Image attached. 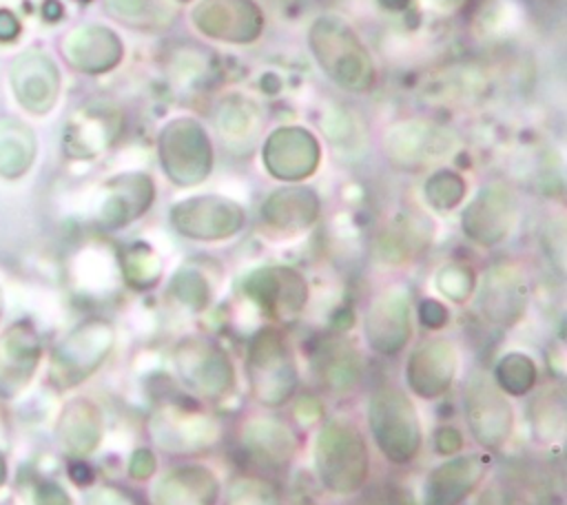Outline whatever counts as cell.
Instances as JSON below:
<instances>
[{"mask_svg":"<svg viewBox=\"0 0 567 505\" xmlns=\"http://www.w3.org/2000/svg\"><path fill=\"white\" fill-rule=\"evenodd\" d=\"M171 295H173L177 301H182V303H186V306L199 310V308H204V306L208 303V295H210V292H208L206 279H204L197 270L184 268V270H179V272L173 277V281H171Z\"/></svg>","mask_w":567,"mask_h":505,"instance_id":"cell-37","label":"cell"},{"mask_svg":"<svg viewBox=\"0 0 567 505\" xmlns=\"http://www.w3.org/2000/svg\"><path fill=\"white\" fill-rule=\"evenodd\" d=\"M171 224L188 239L219 241L241 230L244 208L221 195H197L171 208Z\"/></svg>","mask_w":567,"mask_h":505,"instance_id":"cell-8","label":"cell"},{"mask_svg":"<svg viewBox=\"0 0 567 505\" xmlns=\"http://www.w3.org/2000/svg\"><path fill=\"white\" fill-rule=\"evenodd\" d=\"M217 476L204 465H179L164 472L151 487L153 505H215Z\"/></svg>","mask_w":567,"mask_h":505,"instance_id":"cell-21","label":"cell"},{"mask_svg":"<svg viewBox=\"0 0 567 505\" xmlns=\"http://www.w3.org/2000/svg\"><path fill=\"white\" fill-rule=\"evenodd\" d=\"M514 221L516 197L501 182L483 186L461 217L463 233L481 246H496L498 241H503L512 230Z\"/></svg>","mask_w":567,"mask_h":505,"instance_id":"cell-11","label":"cell"},{"mask_svg":"<svg viewBox=\"0 0 567 505\" xmlns=\"http://www.w3.org/2000/svg\"><path fill=\"white\" fill-rule=\"evenodd\" d=\"M109 11L128 24L142 27L148 18H153V4L151 0H106Z\"/></svg>","mask_w":567,"mask_h":505,"instance_id":"cell-38","label":"cell"},{"mask_svg":"<svg viewBox=\"0 0 567 505\" xmlns=\"http://www.w3.org/2000/svg\"><path fill=\"white\" fill-rule=\"evenodd\" d=\"M244 292L275 321L299 317L308 301V284L303 275L290 266H264L252 270L244 281Z\"/></svg>","mask_w":567,"mask_h":505,"instance_id":"cell-9","label":"cell"},{"mask_svg":"<svg viewBox=\"0 0 567 505\" xmlns=\"http://www.w3.org/2000/svg\"><path fill=\"white\" fill-rule=\"evenodd\" d=\"M279 494L270 481L257 474L237 476L228 489V505H277Z\"/></svg>","mask_w":567,"mask_h":505,"instance_id":"cell-34","label":"cell"},{"mask_svg":"<svg viewBox=\"0 0 567 505\" xmlns=\"http://www.w3.org/2000/svg\"><path fill=\"white\" fill-rule=\"evenodd\" d=\"M20 31V22L16 20V16L11 11H0V40L7 42V40H13Z\"/></svg>","mask_w":567,"mask_h":505,"instance_id":"cell-42","label":"cell"},{"mask_svg":"<svg viewBox=\"0 0 567 505\" xmlns=\"http://www.w3.org/2000/svg\"><path fill=\"white\" fill-rule=\"evenodd\" d=\"M509 505H527V503H509Z\"/></svg>","mask_w":567,"mask_h":505,"instance_id":"cell-45","label":"cell"},{"mask_svg":"<svg viewBox=\"0 0 567 505\" xmlns=\"http://www.w3.org/2000/svg\"><path fill=\"white\" fill-rule=\"evenodd\" d=\"M408 2H410V0H381V4H383L385 9H403Z\"/></svg>","mask_w":567,"mask_h":505,"instance_id":"cell-44","label":"cell"},{"mask_svg":"<svg viewBox=\"0 0 567 505\" xmlns=\"http://www.w3.org/2000/svg\"><path fill=\"white\" fill-rule=\"evenodd\" d=\"M461 445H463V439H461L458 430H454V427H443L436 434V450L441 454H454L461 450Z\"/></svg>","mask_w":567,"mask_h":505,"instance_id":"cell-41","label":"cell"},{"mask_svg":"<svg viewBox=\"0 0 567 505\" xmlns=\"http://www.w3.org/2000/svg\"><path fill=\"white\" fill-rule=\"evenodd\" d=\"M436 288L443 297H447L450 301H465L470 299V295L476 288V277L474 272L463 266V264H447L439 270L436 275Z\"/></svg>","mask_w":567,"mask_h":505,"instance_id":"cell-36","label":"cell"},{"mask_svg":"<svg viewBox=\"0 0 567 505\" xmlns=\"http://www.w3.org/2000/svg\"><path fill=\"white\" fill-rule=\"evenodd\" d=\"M310 49L321 71L346 91H368L374 64L357 33L339 18L323 16L310 29Z\"/></svg>","mask_w":567,"mask_h":505,"instance_id":"cell-4","label":"cell"},{"mask_svg":"<svg viewBox=\"0 0 567 505\" xmlns=\"http://www.w3.org/2000/svg\"><path fill=\"white\" fill-rule=\"evenodd\" d=\"M33 135L27 126L9 120L0 124V173L4 177L22 175L33 159Z\"/></svg>","mask_w":567,"mask_h":505,"instance_id":"cell-29","label":"cell"},{"mask_svg":"<svg viewBox=\"0 0 567 505\" xmlns=\"http://www.w3.org/2000/svg\"><path fill=\"white\" fill-rule=\"evenodd\" d=\"M239 445L250 465L266 472H279L292 463L299 441L295 430L281 419L252 416L239 432Z\"/></svg>","mask_w":567,"mask_h":505,"instance_id":"cell-17","label":"cell"},{"mask_svg":"<svg viewBox=\"0 0 567 505\" xmlns=\"http://www.w3.org/2000/svg\"><path fill=\"white\" fill-rule=\"evenodd\" d=\"M315 372L319 383L334 392L346 394L363 379V359L359 350L346 339H323L315 352Z\"/></svg>","mask_w":567,"mask_h":505,"instance_id":"cell-26","label":"cell"},{"mask_svg":"<svg viewBox=\"0 0 567 505\" xmlns=\"http://www.w3.org/2000/svg\"><path fill=\"white\" fill-rule=\"evenodd\" d=\"M122 268H124L128 284H133L137 288H148L159 279L162 261L146 244H133L124 252Z\"/></svg>","mask_w":567,"mask_h":505,"instance_id":"cell-32","label":"cell"},{"mask_svg":"<svg viewBox=\"0 0 567 505\" xmlns=\"http://www.w3.org/2000/svg\"><path fill=\"white\" fill-rule=\"evenodd\" d=\"M425 199L436 210H452L465 195V179L454 171H436L423 186Z\"/></svg>","mask_w":567,"mask_h":505,"instance_id":"cell-33","label":"cell"},{"mask_svg":"<svg viewBox=\"0 0 567 505\" xmlns=\"http://www.w3.org/2000/svg\"><path fill=\"white\" fill-rule=\"evenodd\" d=\"M266 171L284 182H299L310 177L321 159L317 137L301 126H281L272 131L264 144Z\"/></svg>","mask_w":567,"mask_h":505,"instance_id":"cell-14","label":"cell"},{"mask_svg":"<svg viewBox=\"0 0 567 505\" xmlns=\"http://www.w3.org/2000/svg\"><path fill=\"white\" fill-rule=\"evenodd\" d=\"M363 330L374 352L385 357L399 354L412 334L408 292L399 286L379 292L368 306Z\"/></svg>","mask_w":567,"mask_h":505,"instance_id":"cell-13","label":"cell"},{"mask_svg":"<svg viewBox=\"0 0 567 505\" xmlns=\"http://www.w3.org/2000/svg\"><path fill=\"white\" fill-rule=\"evenodd\" d=\"M179 383L197 399L219 401L235 385V370L228 354L213 341L184 339L173 354Z\"/></svg>","mask_w":567,"mask_h":505,"instance_id":"cell-7","label":"cell"},{"mask_svg":"<svg viewBox=\"0 0 567 505\" xmlns=\"http://www.w3.org/2000/svg\"><path fill=\"white\" fill-rule=\"evenodd\" d=\"M122 131V113L106 102H91L75 111L66 124L64 144L75 157L102 153Z\"/></svg>","mask_w":567,"mask_h":505,"instance_id":"cell-20","label":"cell"},{"mask_svg":"<svg viewBox=\"0 0 567 505\" xmlns=\"http://www.w3.org/2000/svg\"><path fill=\"white\" fill-rule=\"evenodd\" d=\"M155 186L146 173L117 175L106 186V199L100 210V221L109 228H120L137 219L153 204Z\"/></svg>","mask_w":567,"mask_h":505,"instance_id":"cell-24","label":"cell"},{"mask_svg":"<svg viewBox=\"0 0 567 505\" xmlns=\"http://www.w3.org/2000/svg\"><path fill=\"white\" fill-rule=\"evenodd\" d=\"M487 461L478 454L452 456L436 467L423 481V505H461L485 478Z\"/></svg>","mask_w":567,"mask_h":505,"instance_id":"cell-19","label":"cell"},{"mask_svg":"<svg viewBox=\"0 0 567 505\" xmlns=\"http://www.w3.org/2000/svg\"><path fill=\"white\" fill-rule=\"evenodd\" d=\"M456 370V346L447 339H427L412 350L405 363V381L416 396L434 401L452 388Z\"/></svg>","mask_w":567,"mask_h":505,"instance_id":"cell-16","label":"cell"},{"mask_svg":"<svg viewBox=\"0 0 567 505\" xmlns=\"http://www.w3.org/2000/svg\"><path fill=\"white\" fill-rule=\"evenodd\" d=\"M113 346V330L104 321H91L78 328L60 348L58 361L64 365L69 379L89 374L109 354Z\"/></svg>","mask_w":567,"mask_h":505,"instance_id":"cell-27","label":"cell"},{"mask_svg":"<svg viewBox=\"0 0 567 505\" xmlns=\"http://www.w3.org/2000/svg\"><path fill=\"white\" fill-rule=\"evenodd\" d=\"M319 217V197L308 186H284L272 190L261 204L266 226L295 235L310 228Z\"/></svg>","mask_w":567,"mask_h":505,"instance_id":"cell-23","label":"cell"},{"mask_svg":"<svg viewBox=\"0 0 567 505\" xmlns=\"http://www.w3.org/2000/svg\"><path fill=\"white\" fill-rule=\"evenodd\" d=\"M368 425L379 452L394 465L412 463L423 443L419 412L403 388L377 385L368 396Z\"/></svg>","mask_w":567,"mask_h":505,"instance_id":"cell-2","label":"cell"},{"mask_svg":"<svg viewBox=\"0 0 567 505\" xmlns=\"http://www.w3.org/2000/svg\"><path fill=\"white\" fill-rule=\"evenodd\" d=\"M193 22L204 35L235 44L252 42L264 29L261 9L252 0H202Z\"/></svg>","mask_w":567,"mask_h":505,"instance_id":"cell-15","label":"cell"},{"mask_svg":"<svg viewBox=\"0 0 567 505\" xmlns=\"http://www.w3.org/2000/svg\"><path fill=\"white\" fill-rule=\"evenodd\" d=\"M315 470L332 494H354L370 474V452L361 430L343 419H328L315 439Z\"/></svg>","mask_w":567,"mask_h":505,"instance_id":"cell-1","label":"cell"},{"mask_svg":"<svg viewBox=\"0 0 567 505\" xmlns=\"http://www.w3.org/2000/svg\"><path fill=\"white\" fill-rule=\"evenodd\" d=\"M69 427H66V439H71L75 432L78 439H75V450H80L82 454L89 452L97 439H100V419H97V412L89 405V403H75L71 408V414H69Z\"/></svg>","mask_w":567,"mask_h":505,"instance_id":"cell-35","label":"cell"},{"mask_svg":"<svg viewBox=\"0 0 567 505\" xmlns=\"http://www.w3.org/2000/svg\"><path fill=\"white\" fill-rule=\"evenodd\" d=\"M529 425L543 443L560 439L565 432V394L558 385L543 388L529 408Z\"/></svg>","mask_w":567,"mask_h":505,"instance_id":"cell-28","label":"cell"},{"mask_svg":"<svg viewBox=\"0 0 567 505\" xmlns=\"http://www.w3.org/2000/svg\"><path fill=\"white\" fill-rule=\"evenodd\" d=\"M151 436L168 454H199L219 439V425L208 414L164 405L151 416Z\"/></svg>","mask_w":567,"mask_h":505,"instance_id":"cell-10","label":"cell"},{"mask_svg":"<svg viewBox=\"0 0 567 505\" xmlns=\"http://www.w3.org/2000/svg\"><path fill=\"white\" fill-rule=\"evenodd\" d=\"M536 365L534 359L525 352H507L498 359L494 368V383L509 396H525L536 385Z\"/></svg>","mask_w":567,"mask_h":505,"instance_id":"cell-30","label":"cell"},{"mask_svg":"<svg viewBox=\"0 0 567 505\" xmlns=\"http://www.w3.org/2000/svg\"><path fill=\"white\" fill-rule=\"evenodd\" d=\"M246 379L250 396L264 408L286 405L299 388L292 348L277 328H259L248 343Z\"/></svg>","mask_w":567,"mask_h":505,"instance_id":"cell-3","label":"cell"},{"mask_svg":"<svg viewBox=\"0 0 567 505\" xmlns=\"http://www.w3.org/2000/svg\"><path fill=\"white\" fill-rule=\"evenodd\" d=\"M157 155L166 177L177 186H195L204 182L213 168L208 133L190 117L171 120L159 131Z\"/></svg>","mask_w":567,"mask_h":505,"instance_id":"cell-6","label":"cell"},{"mask_svg":"<svg viewBox=\"0 0 567 505\" xmlns=\"http://www.w3.org/2000/svg\"><path fill=\"white\" fill-rule=\"evenodd\" d=\"M439 11H456L461 9L467 0H430Z\"/></svg>","mask_w":567,"mask_h":505,"instance_id":"cell-43","label":"cell"},{"mask_svg":"<svg viewBox=\"0 0 567 505\" xmlns=\"http://www.w3.org/2000/svg\"><path fill=\"white\" fill-rule=\"evenodd\" d=\"M419 312H421V323L427 326L430 330H436L447 321V308L436 299H425Z\"/></svg>","mask_w":567,"mask_h":505,"instance_id":"cell-39","label":"cell"},{"mask_svg":"<svg viewBox=\"0 0 567 505\" xmlns=\"http://www.w3.org/2000/svg\"><path fill=\"white\" fill-rule=\"evenodd\" d=\"M452 144L454 137L445 128L419 120L392 126L385 137L388 157L401 168L427 166L450 153Z\"/></svg>","mask_w":567,"mask_h":505,"instance_id":"cell-18","label":"cell"},{"mask_svg":"<svg viewBox=\"0 0 567 505\" xmlns=\"http://www.w3.org/2000/svg\"><path fill=\"white\" fill-rule=\"evenodd\" d=\"M131 476L133 478H148L155 472V456L151 450H135L131 458Z\"/></svg>","mask_w":567,"mask_h":505,"instance_id":"cell-40","label":"cell"},{"mask_svg":"<svg viewBox=\"0 0 567 505\" xmlns=\"http://www.w3.org/2000/svg\"><path fill=\"white\" fill-rule=\"evenodd\" d=\"M529 301V288L523 270L514 264H494L485 270L478 286L481 315L501 328L514 326Z\"/></svg>","mask_w":567,"mask_h":505,"instance_id":"cell-12","label":"cell"},{"mask_svg":"<svg viewBox=\"0 0 567 505\" xmlns=\"http://www.w3.org/2000/svg\"><path fill=\"white\" fill-rule=\"evenodd\" d=\"M217 128L228 142L250 137L257 128V111L252 102L241 97L226 100L217 111Z\"/></svg>","mask_w":567,"mask_h":505,"instance_id":"cell-31","label":"cell"},{"mask_svg":"<svg viewBox=\"0 0 567 505\" xmlns=\"http://www.w3.org/2000/svg\"><path fill=\"white\" fill-rule=\"evenodd\" d=\"M64 55L84 73H102L122 60V42L111 29L89 24L64 40Z\"/></svg>","mask_w":567,"mask_h":505,"instance_id":"cell-25","label":"cell"},{"mask_svg":"<svg viewBox=\"0 0 567 505\" xmlns=\"http://www.w3.org/2000/svg\"><path fill=\"white\" fill-rule=\"evenodd\" d=\"M11 82L22 106L33 113L49 111L60 89L55 64L40 51H29L13 62Z\"/></svg>","mask_w":567,"mask_h":505,"instance_id":"cell-22","label":"cell"},{"mask_svg":"<svg viewBox=\"0 0 567 505\" xmlns=\"http://www.w3.org/2000/svg\"><path fill=\"white\" fill-rule=\"evenodd\" d=\"M463 414L474 441L496 452L514 430V408L507 394L494 383L485 370H474L463 383Z\"/></svg>","mask_w":567,"mask_h":505,"instance_id":"cell-5","label":"cell"}]
</instances>
